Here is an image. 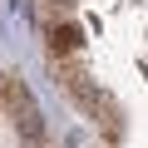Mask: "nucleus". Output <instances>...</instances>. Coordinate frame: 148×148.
<instances>
[{"mask_svg":"<svg viewBox=\"0 0 148 148\" xmlns=\"http://www.w3.org/2000/svg\"><path fill=\"white\" fill-rule=\"evenodd\" d=\"M0 94H5V74H0Z\"/></svg>","mask_w":148,"mask_h":148,"instance_id":"obj_2","label":"nucleus"},{"mask_svg":"<svg viewBox=\"0 0 148 148\" xmlns=\"http://www.w3.org/2000/svg\"><path fill=\"white\" fill-rule=\"evenodd\" d=\"M59 5H74V0H59Z\"/></svg>","mask_w":148,"mask_h":148,"instance_id":"obj_3","label":"nucleus"},{"mask_svg":"<svg viewBox=\"0 0 148 148\" xmlns=\"http://www.w3.org/2000/svg\"><path fill=\"white\" fill-rule=\"evenodd\" d=\"M79 45H84V35L74 30V25H49V49L54 54H74Z\"/></svg>","mask_w":148,"mask_h":148,"instance_id":"obj_1","label":"nucleus"}]
</instances>
